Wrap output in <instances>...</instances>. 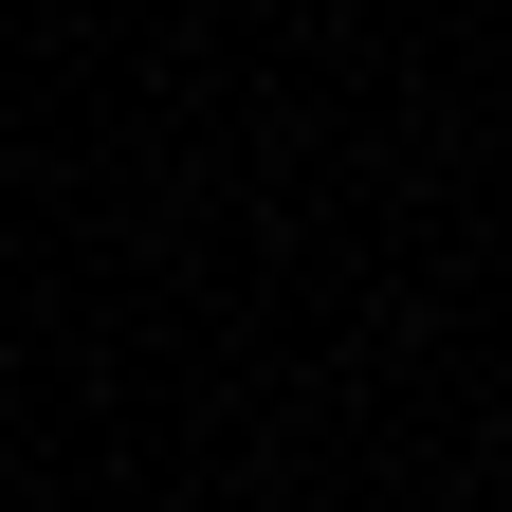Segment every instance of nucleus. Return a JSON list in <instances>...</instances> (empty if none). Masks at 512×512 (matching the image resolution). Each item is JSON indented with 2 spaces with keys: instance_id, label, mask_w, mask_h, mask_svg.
<instances>
[]
</instances>
